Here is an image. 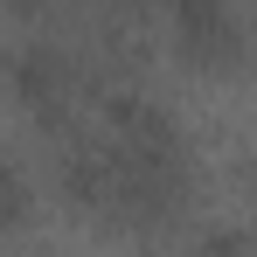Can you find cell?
I'll return each instance as SVG.
<instances>
[{
  "label": "cell",
  "mask_w": 257,
  "mask_h": 257,
  "mask_svg": "<svg viewBox=\"0 0 257 257\" xmlns=\"http://www.w3.org/2000/svg\"><path fill=\"white\" fill-rule=\"evenodd\" d=\"M167 35L195 63H222L229 49L243 42V21H236L229 0H167Z\"/></svg>",
  "instance_id": "2"
},
{
  "label": "cell",
  "mask_w": 257,
  "mask_h": 257,
  "mask_svg": "<svg viewBox=\"0 0 257 257\" xmlns=\"http://www.w3.org/2000/svg\"><path fill=\"white\" fill-rule=\"evenodd\" d=\"M70 167H77V188H84L90 209H111L125 222H139V215L174 209V195H181V139L139 97H90Z\"/></svg>",
  "instance_id": "1"
}]
</instances>
